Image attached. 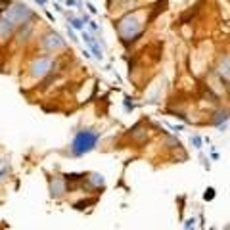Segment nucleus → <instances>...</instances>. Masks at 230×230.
I'll return each instance as SVG.
<instances>
[{"instance_id":"20e7f679","label":"nucleus","mask_w":230,"mask_h":230,"mask_svg":"<svg viewBox=\"0 0 230 230\" xmlns=\"http://www.w3.org/2000/svg\"><path fill=\"white\" fill-rule=\"evenodd\" d=\"M52 65H54V60L50 56H42V58H36V60L31 64V75L33 77H44L46 73H50Z\"/></svg>"},{"instance_id":"f8f14e48","label":"nucleus","mask_w":230,"mask_h":230,"mask_svg":"<svg viewBox=\"0 0 230 230\" xmlns=\"http://www.w3.org/2000/svg\"><path fill=\"white\" fill-rule=\"evenodd\" d=\"M88 23H90V29H94V31H98V25L94 23V21H88Z\"/></svg>"},{"instance_id":"39448f33","label":"nucleus","mask_w":230,"mask_h":230,"mask_svg":"<svg viewBox=\"0 0 230 230\" xmlns=\"http://www.w3.org/2000/svg\"><path fill=\"white\" fill-rule=\"evenodd\" d=\"M64 39H61L58 33H48V35H44V39H42V46L44 48H48V50H54V48H64Z\"/></svg>"},{"instance_id":"f03ea898","label":"nucleus","mask_w":230,"mask_h":230,"mask_svg":"<svg viewBox=\"0 0 230 230\" xmlns=\"http://www.w3.org/2000/svg\"><path fill=\"white\" fill-rule=\"evenodd\" d=\"M117 29H119V35H121L123 40H134L140 35V31H142L136 15H125L121 21H119Z\"/></svg>"},{"instance_id":"1a4fd4ad","label":"nucleus","mask_w":230,"mask_h":230,"mask_svg":"<svg viewBox=\"0 0 230 230\" xmlns=\"http://www.w3.org/2000/svg\"><path fill=\"white\" fill-rule=\"evenodd\" d=\"M92 176V184H96V186H100V184H104V179H102V175H98V172H94V175H90Z\"/></svg>"},{"instance_id":"ddd939ff","label":"nucleus","mask_w":230,"mask_h":230,"mask_svg":"<svg viewBox=\"0 0 230 230\" xmlns=\"http://www.w3.org/2000/svg\"><path fill=\"white\" fill-rule=\"evenodd\" d=\"M36 2H39L40 6H44V4H46V0H36Z\"/></svg>"},{"instance_id":"6e6552de","label":"nucleus","mask_w":230,"mask_h":230,"mask_svg":"<svg viewBox=\"0 0 230 230\" xmlns=\"http://www.w3.org/2000/svg\"><path fill=\"white\" fill-rule=\"evenodd\" d=\"M69 23H71V27L73 29H77V31H82L85 29V21H82V19H79V17H69Z\"/></svg>"},{"instance_id":"9b49d317","label":"nucleus","mask_w":230,"mask_h":230,"mask_svg":"<svg viewBox=\"0 0 230 230\" xmlns=\"http://www.w3.org/2000/svg\"><path fill=\"white\" fill-rule=\"evenodd\" d=\"M192 142H194L196 148H201V138L200 136H192Z\"/></svg>"},{"instance_id":"7ed1b4c3","label":"nucleus","mask_w":230,"mask_h":230,"mask_svg":"<svg viewBox=\"0 0 230 230\" xmlns=\"http://www.w3.org/2000/svg\"><path fill=\"white\" fill-rule=\"evenodd\" d=\"M4 15H6L8 19H12V21L17 25V23H27L29 19L33 17V12H31V10L25 6V4H21V2H14L12 8L4 12Z\"/></svg>"},{"instance_id":"f257e3e1","label":"nucleus","mask_w":230,"mask_h":230,"mask_svg":"<svg viewBox=\"0 0 230 230\" xmlns=\"http://www.w3.org/2000/svg\"><path fill=\"white\" fill-rule=\"evenodd\" d=\"M98 140H100V132H96V130H79L73 138L71 150L75 155H85L94 150Z\"/></svg>"},{"instance_id":"423d86ee","label":"nucleus","mask_w":230,"mask_h":230,"mask_svg":"<svg viewBox=\"0 0 230 230\" xmlns=\"http://www.w3.org/2000/svg\"><path fill=\"white\" fill-rule=\"evenodd\" d=\"M14 29H15V23L12 19H8L6 15H2V17H0V39H6Z\"/></svg>"},{"instance_id":"9d476101","label":"nucleus","mask_w":230,"mask_h":230,"mask_svg":"<svg viewBox=\"0 0 230 230\" xmlns=\"http://www.w3.org/2000/svg\"><path fill=\"white\" fill-rule=\"evenodd\" d=\"M203 197H205V200H213V197H215V190H213V188H207Z\"/></svg>"},{"instance_id":"4468645a","label":"nucleus","mask_w":230,"mask_h":230,"mask_svg":"<svg viewBox=\"0 0 230 230\" xmlns=\"http://www.w3.org/2000/svg\"><path fill=\"white\" fill-rule=\"evenodd\" d=\"M2 175H4V169H2V171H0V176H2Z\"/></svg>"},{"instance_id":"0eeeda50","label":"nucleus","mask_w":230,"mask_h":230,"mask_svg":"<svg viewBox=\"0 0 230 230\" xmlns=\"http://www.w3.org/2000/svg\"><path fill=\"white\" fill-rule=\"evenodd\" d=\"M82 39H85V42H86L88 46H90V50L94 52V56H96L98 60H102V58H104V54H102V48L96 44V40H94V39H92V36L88 35V33H82Z\"/></svg>"}]
</instances>
